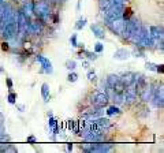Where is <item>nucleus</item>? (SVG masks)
<instances>
[{"label": "nucleus", "instance_id": "nucleus-4", "mask_svg": "<svg viewBox=\"0 0 164 153\" xmlns=\"http://www.w3.org/2000/svg\"><path fill=\"white\" fill-rule=\"evenodd\" d=\"M150 103L154 105V108L157 110H163L164 107V88H163V81L157 82L156 88H154L153 96H152V100Z\"/></svg>", "mask_w": 164, "mask_h": 153}, {"label": "nucleus", "instance_id": "nucleus-27", "mask_svg": "<svg viewBox=\"0 0 164 153\" xmlns=\"http://www.w3.org/2000/svg\"><path fill=\"white\" fill-rule=\"evenodd\" d=\"M0 44H2V49L4 51V52H8V51H10V48H11L10 41H7V40H0Z\"/></svg>", "mask_w": 164, "mask_h": 153}, {"label": "nucleus", "instance_id": "nucleus-7", "mask_svg": "<svg viewBox=\"0 0 164 153\" xmlns=\"http://www.w3.org/2000/svg\"><path fill=\"white\" fill-rule=\"evenodd\" d=\"M115 149V143L111 141H103V142H92V148L89 153H107Z\"/></svg>", "mask_w": 164, "mask_h": 153}, {"label": "nucleus", "instance_id": "nucleus-30", "mask_svg": "<svg viewBox=\"0 0 164 153\" xmlns=\"http://www.w3.org/2000/svg\"><path fill=\"white\" fill-rule=\"evenodd\" d=\"M64 124H66V131H71V130H72V126H74V119H67V120H64Z\"/></svg>", "mask_w": 164, "mask_h": 153}, {"label": "nucleus", "instance_id": "nucleus-28", "mask_svg": "<svg viewBox=\"0 0 164 153\" xmlns=\"http://www.w3.org/2000/svg\"><path fill=\"white\" fill-rule=\"evenodd\" d=\"M156 67H157L156 63H152V62H146V63H145V68H146L148 71L156 72Z\"/></svg>", "mask_w": 164, "mask_h": 153}, {"label": "nucleus", "instance_id": "nucleus-8", "mask_svg": "<svg viewBox=\"0 0 164 153\" xmlns=\"http://www.w3.org/2000/svg\"><path fill=\"white\" fill-rule=\"evenodd\" d=\"M89 27H90L93 36L96 37V38H99V40H104V38H105V36H107V29H105V26H104V25L99 23V22H94V23H90L89 25Z\"/></svg>", "mask_w": 164, "mask_h": 153}, {"label": "nucleus", "instance_id": "nucleus-22", "mask_svg": "<svg viewBox=\"0 0 164 153\" xmlns=\"http://www.w3.org/2000/svg\"><path fill=\"white\" fill-rule=\"evenodd\" d=\"M17 100H18V94L15 93L14 90H10V92H8V94H7V101H8V104L15 105Z\"/></svg>", "mask_w": 164, "mask_h": 153}, {"label": "nucleus", "instance_id": "nucleus-25", "mask_svg": "<svg viewBox=\"0 0 164 153\" xmlns=\"http://www.w3.org/2000/svg\"><path fill=\"white\" fill-rule=\"evenodd\" d=\"M96 84H97V90H100V92H105V89H107V82H105V78H103V79H97L96 81Z\"/></svg>", "mask_w": 164, "mask_h": 153}, {"label": "nucleus", "instance_id": "nucleus-11", "mask_svg": "<svg viewBox=\"0 0 164 153\" xmlns=\"http://www.w3.org/2000/svg\"><path fill=\"white\" fill-rule=\"evenodd\" d=\"M112 57L115 60H119V62H126V60H129L131 57V52H130V49L122 47V48H118V49L113 52Z\"/></svg>", "mask_w": 164, "mask_h": 153}, {"label": "nucleus", "instance_id": "nucleus-12", "mask_svg": "<svg viewBox=\"0 0 164 153\" xmlns=\"http://www.w3.org/2000/svg\"><path fill=\"white\" fill-rule=\"evenodd\" d=\"M105 115L108 118H112V116H119V115H122L123 114V111H122V108L119 107V105H116V104H108L105 107Z\"/></svg>", "mask_w": 164, "mask_h": 153}, {"label": "nucleus", "instance_id": "nucleus-15", "mask_svg": "<svg viewBox=\"0 0 164 153\" xmlns=\"http://www.w3.org/2000/svg\"><path fill=\"white\" fill-rule=\"evenodd\" d=\"M80 52L82 53V56L85 57V59H88V60H90V62H96L97 59H99V55H97L96 52H93V51H89V49H81Z\"/></svg>", "mask_w": 164, "mask_h": 153}, {"label": "nucleus", "instance_id": "nucleus-44", "mask_svg": "<svg viewBox=\"0 0 164 153\" xmlns=\"http://www.w3.org/2000/svg\"><path fill=\"white\" fill-rule=\"evenodd\" d=\"M48 2H51V3H53V2H55V0H48Z\"/></svg>", "mask_w": 164, "mask_h": 153}, {"label": "nucleus", "instance_id": "nucleus-18", "mask_svg": "<svg viewBox=\"0 0 164 153\" xmlns=\"http://www.w3.org/2000/svg\"><path fill=\"white\" fill-rule=\"evenodd\" d=\"M88 25V19L85 18V17H81L80 19H78L77 22H75V25H74V29L77 31H81L82 29H85V26Z\"/></svg>", "mask_w": 164, "mask_h": 153}, {"label": "nucleus", "instance_id": "nucleus-21", "mask_svg": "<svg viewBox=\"0 0 164 153\" xmlns=\"http://www.w3.org/2000/svg\"><path fill=\"white\" fill-rule=\"evenodd\" d=\"M64 67L68 70V71H75L77 68V60L75 59H67L64 63Z\"/></svg>", "mask_w": 164, "mask_h": 153}, {"label": "nucleus", "instance_id": "nucleus-3", "mask_svg": "<svg viewBox=\"0 0 164 153\" xmlns=\"http://www.w3.org/2000/svg\"><path fill=\"white\" fill-rule=\"evenodd\" d=\"M156 85H157V81H148V84L145 85L140 92H138V100L141 101V104L150 103Z\"/></svg>", "mask_w": 164, "mask_h": 153}, {"label": "nucleus", "instance_id": "nucleus-5", "mask_svg": "<svg viewBox=\"0 0 164 153\" xmlns=\"http://www.w3.org/2000/svg\"><path fill=\"white\" fill-rule=\"evenodd\" d=\"M34 60L40 64V70H39L40 74H48L49 75L53 72L52 62L48 59V57H45L44 55H41V53H36V55H34Z\"/></svg>", "mask_w": 164, "mask_h": 153}, {"label": "nucleus", "instance_id": "nucleus-35", "mask_svg": "<svg viewBox=\"0 0 164 153\" xmlns=\"http://www.w3.org/2000/svg\"><path fill=\"white\" fill-rule=\"evenodd\" d=\"M15 105H17V110L19 111V112H25V111H26V105H25V104H18V103H15Z\"/></svg>", "mask_w": 164, "mask_h": 153}, {"label": "nucleus", "instance_id": "nucleus-39", "mask_svg": "<svg viewBox=\"0 0 164 153\" xmlns=\"http://www.w3.org/2000/svg\"><path fill=\"white\" fill-rule=\"evenodd\" d=\"M77 48H80V49H84V48H85V44H84V43H78Z\"/></svg>", "mask_w": 164, "mask_h": 153}, {"label": "nucleus", "instance_id": "nucleus-42", "mask_svg": "<svg viewBox=\"0 0 164 153\" xmlns=\"http://www.w3.org/2000/svg\"><path fill=\"white\" fill-rule=\"evenodd\" d=\"M51 139H52V141H56V139H58V138H56V135H53V134H52V137H51Z\"/></svg>", "mask_w": 164, "mask_h": 153}, {"label": "nucleus", "instance_id": "nucleus-2", "mask_svg": "<svg viewBox=\"0 0 164 153\" xmlns=\"http://www.w3.org/2000/svg\"><path fill=\"white\" fill-rule=\"evenodd\" d=\"M125 25H126V19H123V18H116V19H112V21L104 22V26H105V29H108L113 36H116V37H119V38H121L122 34H123Z\"/></svg>", "mask_w": 164, "mask_h": 153}, {"label": "nucleus", "instance_id": "nucleus-17", "mask_svg": "<svg viewBox=\"0 0 164 153\" xmlns=\"http://www.w3.org/2000/svg\"><path fill=\"white\" fill-rule=\"evenodd\" d=\"M109 101H112L113 104L121 107V105H125V96H123V93H113V96L111 97Z\"/></svg>", "mask_w": 164, "mask_h": 153}, {"label": "nucleus", "instance_id": "nucleus-19", "mask_svg": "<svg viewBox=\"0 0 164 153\" xmlns=\"http://www.w3.org/2000/svg\"><path fill=\"white\" fill-rule=\"evenodd\" d=\"M97 7L100 11H105L111 7V2L109 0H97Z\"/></svg>", "mask_w": 164, "mask_h": 153}, {"label": "nucleus", "instance_id": "nucleus-37", "mask_svg": "<svg viewBox=\"0 0 164 153\" xmlns=\"http://www.w3.org/2000/svg\"><path fill=\"white\" fill-rule=\"evenodd\" d=\"M81 4H82V0H78V2H77V7H75L77 12H80V11H81Z\"/></svg>", "mask_w": 164, "mask_h": 153}, {"label": "nucleus", "instance_id": "nucleus-1", "mask_svg": "<svg viewBox=\"0 0 164 153\" xmlns=\"http://www.w3.org/2000/svg\"><path fill=\"white\" fill-rule=\"evenodd\" d=\"M88 104L93 105V107L97 108H105L111 101H109V97L105 92H100V90H93L88 94Z\"/></svg>", "mask_w": 164, "mask_h": 153}, {"label": "nucleus", "instance_id": "nucleus-24", "mask_svg": "<svg viewBox=\"0 0 164 153\" xmlns=\"http://www.w3.org/2000/svg\"><path fill=\"white\" fill-rule=\"evenodd\" d=\"M78 74L75 71H68V75H67V82H70V84H75V82L78 81Z\"/></svg>", "mask_w": 164, "mask_h": 153}, {"label": "nucleus", "instance_id": "nucleus-29", "mask_svg": "<svg viewBox=\"0 0 164 153\" xmlns=\"http://www.w3.org/2000/svg\"><path fill=\"white\" fill-rule=\"evenodd\" d=\"M59 120L56 119L55 116H51V118H48V129L51 130V129H53V127H55V124L58 123Z\"/></svg>", "mask_w": 164, "mask_h": 153}, {"label": "nucleus", "instance_id": "nucleus-10", "mask_svg": "<svg viewBox=\"0 0 164 153\" xmlns=\"http://www.w3.org/2000/svg\"><path fill=\"white\" fill-rule=\"evenodd\" d=\"M135 81V72L134 71H125L122 72V74H119V82L125 86V88H127V86H130L131 84H134Z\"/></svg>", "mask_w": 164, "mask_h": 153}, {"label": "nucleus", "instance_id": "nucleus-32", "mask_svg": "<svg viewBox=\"0 0 164 153\" xmlns=\"http://www.w3.org/2000/svg\"><path fill=\"white\" fill-rule=\"evenodd\" d=\"M111 4H122V6H127L129 0H109Z\"/></svg>", "mask_w": 164, "mask_h": 153}, {"label": "nucleus", "instance_id": "nucleus-6", "mask_svg": "<svg viewBox=\"0 0 164 153\" xmlns=\"http://www.w3.org/2000/svg\"><path fill=\"white\" fill-rule=\"evenodd\" d=\"M123 96H125V105L131 107V105L137 104V101H138V90H137V88H135V85L131 84L130 86L125 88Z\"/></svg>", "mask_w": 164, "mask_h": 153}, {"label": "nucleus", "instance_id": "nucleus-38", "mask_svg": "<svg viewBox=\"0 0 164 153\" xmlns=\"http://www.w3.org/2000/svg\"><path fill=\"white\" fill-rule=\"evenodd\" d=\"M72 149H74V145H72V142H68V143H67V151L71 152Z\"/></svg>", "mask_w": 164, "mask_h": 153}, {"label": "nucleus", "instance_id": "nucleus-13", "mask_svg": "<svg viewBox=\"0 0 164 153\" xmlns=\"http://www.w3.org/2000/svg\"><path fill=\"white\" fill-rule=\"evenodd\" d=\"M41 97H43L44 103H48V101H51V88H49V85L47 84V82H44L43 85H41Z\"/></svg>", "mask_w": 164, "mask_h": 153}, {"label": "nucleus", "instance_id": "nucleus-16", "mask_svg": "<svg viewBox=\"0 0 164 153\" xmlns=\"http://www.w3.org/2000/svg\"><path fill=\"white\" fill-rule=\"evenodd\" d=\"M131 52V57H146V49H142V48H138L133 45V49Z\"/></svg>", "mask_w": 164, "mask_h": 153}, {"label": "nucleus", "instance_id": "nucleus-34", "mask_svg": "<svg viewBox=\"0 0 164 153\" xmlns=\"http://www.w3.org/2000/svg\"><path fill=\"white\" fill-rule=\"evenodd\" d=\"M26 142H29V143H36L37 142V138H36V135H33V134H30V135H27V138H26Z\"/></svg>", "mask_w": 164, "mask_h": 153}, {"label": "nucleus", "instance_id": "nucleus-41", "mask_svg": "<svg viewBox=\"0 0 164 153\" xmlns=\"http://www.w3.org/2000/svg\"><path fill=\"white\" fill-rule=\"evenodd\" d=\"M0 122H4V115H3L2 111H0Z\"/></svg>", "mask_w": 164, "mask_h": 153}, {"label": "nucleus", "instance_id": "nucleus-9", "mask_svg": "<svg viewBox=\"0 0 164 153\" xmlns=\"http://www.w3.org/2000/svg\"><path fill=\"white\" fill-rule=\"evenodd\" d=\"M19 8L29 19L36 18L34 17V0H22V4Z\"/></svg>", "mask_w": 164, "mask_h": 153}, {"label": "nucleus", "instance_id": "nucleus-14", "mask_svg": "<svg viewBox=\"0 0 164 153\" xmlns=\"http://www.w3.org/2000/svg\"><path fill=\"white\" fill-rule=\"evenodd\" d=\"M105 82H107V86L113 88V86L119 82V74H116V72H111V74H108L105 76Z\"/></svg>", "mask_w": 164, "mask_h": 153}, {"label": "nucleus", "instance_id": "nucleus-33", "mask_svg": "<svg viewBox=\"0 0 164 153\" xmlns=\"http://www.w3.org/2000/svg\"><path fill=\"white\" fill-rule=\"evenodd\" d=\"M81 62H82V67H84L85 70L90 68V63H92V62H90V60H88V59H85V57H84V59H82Z\"/></svg>", "mask_w": 164, "mask_h": 153}, {"label": "nucleus", "instance_id": "nucleus-20", "mask_svg": "<svg viewBox=\"0 0 164 153\" xmlns=\"http://www.w3.org/2000/svg\"><path fill=\"white\" fill-rule=\"evenodd\" d=\"M86 78H88V81H89V82H93V84H96V81H97L96 71H94L93 68H88L86 70Z\"/></svg>", "mask_w": 164, "mask_h": 153}, {"label": "nucleus", "instance_id": "nucleus-31", "mask_svg": "<svg viewBox=\"0 0 164 153\" xmlns=\"http://www.w3.org/2000/svg\"><path fill=\"white\" fill-rule=\"evenodd\" d=\"M6 85H7L8 92L14 89V82H12V79H11V78H8V76H7V78H6Z\"/></svg>", "mask_w": 164, "mask_h": 153}, {"label": "nucleus", "instance_id": "nucleus-26", "mask_svg": "<svg viewBox=\"0 0 164 153\" xmlns=\"http://www.w3.org/2000/svg\"><path fill=\"white\" fill-rule=\"evenodd\" d=\"M70 45L72 48H77L78 45V34L77 33H72L71 37H70Z\"/></svg>", "mask_w": 164, "mask_h": 153}, {"label": "nucleus", "instance_id": "nucleus-40", "mask_svg": "<svg viewBox=\"0 0 164 153\" xmlns=\"http://www.w3.org/2000/svg\"><path fill=\"white\" fill-rule=\"evenodd\" d=\"M47 116H48V118H51V116H53V111H52V110H49V111H48V112H47Z\"/></svg>", "mask_w": 164, "mask_h": 153}, {"label": "nucleus", "instance_id": "nucleus-43", "mask_svg": "<svg viewBox=\"0 0 164 153\" xmlns=\"http://www.w3.org/2000/svg\"><path fill=\"white\" fill-rule=\"evenodd\" d=\"M11 2H12V3H14V2H19V0H11Z\"/></svg>", "mask_w": 164, "mask_h": 153}, {"label": "nucleus", "instance_id": "nucleus-36", "mask_svg": "<svg viewBox=\"0 0 164 153\" xmlns=\"http://www.w3.org/2000/svg\"><path fill=\"white\" fill-rule=\"evenodd\" d=\"M163 67H164L163 63L157 64V67H156V72H157V74H162V75H163V72H164V68H163Z\"/></svg>", "mask_w": 164, "mask_h": 153}, {"label": "nucleus", "instance_id": "nucleus-23", "mask_svg": "<svg viewBox=\"0 0 164 153\" xmlns=\"http://www.w3.org/2000/svg\"><path fill=\"white\" fill-rule=\"evenodd\" d=\"M93 52H96L97 55H101L104 52V44L101 41H97V43L93 45Z\"/></svg>", "mask_w": 164, "mask_h": 153}]
</instances>
